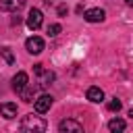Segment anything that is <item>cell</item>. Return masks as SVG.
I'll list each match as a JSON object with an SVG mask.
<instances>
[{
    "instance_id": "obj_17",
    "label": "cell",
    "mask_w": 133,
    "mask_h": 133,
    "mask_svg": "<svg viewBox=\"0 0 133 133\" xmlns=\"http://www.w3.org/2000/svg\"><path fill=\"white\" fill-rule=\"evenodd\" d=\"M125 2H127V4H129V6H133V0H125Z\"/></svg>"
},
{
    "instance_id": "obj_10",
    "label": "cell",
    "mask_w": 133,
    "mask_h": 133,
    "mask_svg": "<svg viewBox=\"0 0 133 133\" xmlns=\"http://www.w3.org/2000/svg\"><path fill=\"white\" fill-rule=\"evenodd\" d=\"M87 100L98 104V102H102V100H104V91H102L100 87H96V85H94V87H89V89H87Z\"/></svg>"
},
{
    "instance_id": "obj_11",
    "label": "cell",
    "mask_w": 133,
    "mask_h": 133,
    "mask_svg": "<svg viewBox=\"0 0 133 133\" xmlns=\"http://www.w3.org/2000/svg\"><path fill=\"white\" fill-rule=\"evenodd\" d=\"M125 127H127V123H125L123 118H112V121L108 123V129H110V131H125Z\"/></svg>"
},
{
    "instance_id": "obj_13",
    "label": "cell",
    "mask_w": 133,
    "mask_h": 133,
    "mask_svg": "<svg viewBox=\"0 0 133 133\" xmlns=\"http://www.w3.org/2000/svg\"><path fill=\"white\" fill-rule=\"evenodd\" d=\"M0 54L4 56V60H6L8 64H12V62H15V58H12V54H10V50H8V48H0Z\"/></svg>"
},
{
    "instance_id": "obj_14",
    "label": "cell",
    "mask_w": 133,
    "mask_h": 133,
    "mask_svg": "<svg viewBox=\"0 0 133 133\" xmlns=\"http://www.w3.org/2000/svg\"><path fill=\"white\" fill-rule=\"evenodd\" d=\"M58 33H60V25H58V23H54V25L48 27V35H50V37H56Z\"/></svg>"
},
{
    "instance_id": "obj_7",
    "label": "cell",
    "mask_w": 133,
    "mask_h": 133,
    "mask_svg": "<svg viewBox=\"0 0 133 133\" xmlns=\"http://www.w3.org/2000/svg\"><path fill=\"white\" fill-rule=\"evenodd\" d=\"M27 79H29V77H27V73L19 71V73H17V75L12 77V89L21 94V91H23V89L27 87Z\"/></svg>"
},
{
    "instance_id": "obj_4",
    "label": "cell",
    "mask_w": 133,
    "mask_h": 133,
    "mask_svg": "<svg viewBox=\"0 0 133 133\" xmlns=\"http://www.w3.org/2000/svg\"><path fill=\"white\" fill-rule=\"evenodd\" d=\"M58 131H60V133H69V131L81 133V131H83V125H81V123H77V121H73V118H64V121H60Z\"/></svg>"
},
{
    "instance_id": "obj_15",
    "label": "cell",
    "mask_w": 133,
    "mask_h": 133,
    "mask_svg": "<svg viewBox=\"0 0 133 133\" xmlns=\"http://www.w3.org/2000/svg\"><path fill=\"white\" fill-rule=\"evenodd\" d=\"M21 98H23L25 102H33V89H23V91H21Z\"/></svg>"
},
{
    "instance_id": "obj_9",
    "label": "cell",
    "mask_w": 133,
    "mask_h": 133,
    "mask_svg": "<svg viewBox=\"0 0 133 133\" xmlns=\"http://www.w3.org/2000/svg\"><path fill=\"white\" fill-rule=\"evenodd\" d=\"M0 114H2L4 118H15V116H17V104H12V102L0 104Z\"/></svg>"
},
{
    "instance_id": "obj_16",
    "label": "cell",
    "mask_w": 133,
    "mask_h": 133,
    "mask_svg": "<svg viewBox=\"0 0 133 133\" xmlns=\"http://www.w3.org/2000/svg\"><path fill=\"white\" fill-rule=\"evenodd\" d=\"M33 71H35L37 75H42V73H44V64H39V62H37V64H33Z\"/></svg>"
},
{
    "instance_id": "obj_6",
    "label": "cell",
    "mask_w": 133,
    "mask_h": 133,
    "mask_svg": "<svg viewBox=\"0 0 133 133\" xmlns=\"http://www.w3.org/2000/svg\"><path fill=\"white\" fill-rule=\"evenodd\" d=\"M50 106H52V96H48V94H42L37 100H35V112H48L50 110Z\"/></svg>"
},
{
    "instance_id": "obj_8",
    "label": "cell",
    "mask_w": 133,
    "mask_h": 133,
    "mask_svg": "<svg viewBox=\"0 0 133 133\" xmlns=\"http://www.w3.org/2000/svg\"><path fill=\"white\" fill-rule=\"evenodd\" d=\"M25 0H0V8L2 10H8V12H15L19 8H23Z\"/></svg>"
},
{
    "instance_id": "obj_2",
    "label": "cell",
    "mask_w": 133,
    "mask_h": 133,
    "mask_svg": "<svg viewBox=\"0 0 133 133\" xmlns=\"http://www.w3.org/2000/svg\"><path fill=\"white\" fill-rule=\"evenodd\" d=\"M42 23H44V15H42V10H39V8H31L29 15H27V27L35 31V29L42 27Z\"/></svg>"
},
{
    "instance_id": "obj_1",
    "label": "cell",
    "mask_w": 133,
    "mask_h": 133,
    "mask_svg": "<svg viewBox=\"0 0 133 133\" xmlns=\"http://www.w3.org/2000/svg\"><path fill=\"white\" fill-rule=\"evenodd\" d=\"M21 131H46V121L42 118V116H35V114H27V116H23V121H21Z\"/></svg>"
},
{
    "instance_id": "obj_5",
    "label": "cell",
    "mask_w": 133,
    "mask_h": 133,
    "mask_svg": "<svg viewBox=\"0 0 133 133\" xmlns=\"http://www.w3.org/2000/svg\"><path fill=\"white\" fill-rule=\"evenodd\" d=\"M83 19H85L87 23H102V21L106 19V12H104L102 8H89V10H85Z\"/></svg>"
},
{
    "instance_id": "obj_3",
    "label": "cell",
    "mask_w": 133,
    "mask_h": 133,
    "mask_svg": "<svg viewBox=\"0 0 133 133\" xmlns=\"http://www.w3.org/2000/svg\"><path fill=\"white\" fill-rule=\"evenodd\" d=\"M25 48H27L29 54H42L44 52V39L37 37V35H31V37H27Z\"/></svg>"
},
{
    "instance_id": "obj_12",
    "label": "cell",
    "mask_w": 133,
    "mask_h": 133,
    "mask_svg": "<svg viewBox=\"0 0 133 133\" xmlns=\"http://www.w3.org/2000/svg\"><path fill=\"white\" fill-rule=\"evenodd\" d=\"M121 106H123V104H121V100H116V98H112V100L108 102V110H110V112H118Z\"/></svg>"
}]
</instances>
